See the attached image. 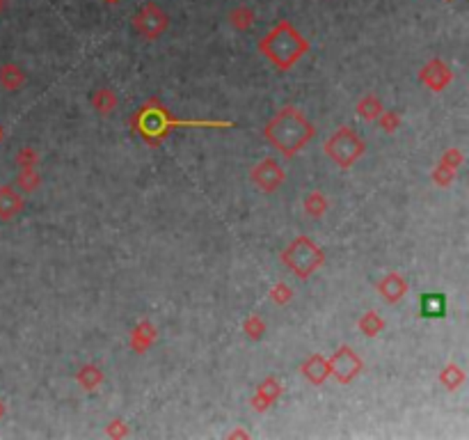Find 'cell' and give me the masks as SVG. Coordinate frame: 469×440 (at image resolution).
<instances>
[{
    "label": "cell",
    "instance_id": "5b68a950",
    "mask_svg": "<svg viewBox=\"0 0 469 440\" xmlns=\"http://www.w3.org/2000/svg\"><path fill=\"white\" fill-rule=\"evenodd\" d=\"M3 7H5V0H0V12H3Z\"/></svg>",
    "mask_w": 469,
    "mask_h": 440
},
{
    "label": "cell",
    "instance_id": "7a4b0ae2",
    "mask_svg": "<svg viewBox=\"0 0 469 440\" xmlns=\"http://www.w3.org/2000/svg\"><path fill=\"white\" fill-rule=\"evenodd\" d=\"M261 51H266L273 62H277L280 67H289L298 60V55H302V51H307V41L295 32L291 23L282 21L261 41Z\"/></svg>",
    "mask_w": 469,
    "mask_h": 440
},
{
    "label": "cell",
    "instance_id": "8992f818",
    "mask_svg": "<svg viewBox=\"0 0 469 440\" xmlns=\"http://www.w3.org/2000/svg\"><path fill=\"white\" fill-rule=\"evenodd\" d=\"M108 3H110V5H115V3H117V0H108Z\"/></svg>",
    "mask_w": 469,
    "mask_h": 440
},
{
    "label": "cell",
    "instance_id": "6da1fadb",
    "mask_svg": "<svg viewBox=\"0 0 469 440\" xmlns=\"http://www.w3.org/2000/svg\"><path fill=\"white\" fill-rule=\"evenodd\" d=\"M266 135L271 138V140L280 147L284 154H295L300 149L302 145L309 140L311 135V128L309 124L302 119V115L298 110H282L280 115H277L271 126L266 128Z\"/></svg>",
    "mask_w": 469,
    "mask_h": 440
},
{
    "label": "cell",
    "instance_id": "3957f363",
    "mask_svg": "<svg viewBox=\"0 0 469 440\" xmlns=\"http://www.w3.org/2000/svg\"><path fill=\"white\" fill-rule=\"evenodd\" d=\"M135 28L137 32H142L144 37H156V34H161L168 28V16H165L161 7H156L154 3H147L142 10L135 14Z\"/></svg>",
    "mask_w": 469,
    "mask_h": 440
},
{
    "label": "cell",
    "instance_id": "277c9868",
    "mask_svg": "<svg viewBox=\"0 0 469 440\" xmlns=\"http://www.w3.org/2000/svg\"><path fill=\"white\" fill-rule=\"evenodd\" d=\"M444 309H447V303H444V296H442V293H426L423 296L421 312L426 316H444Z\"/></svg>",
    "mask_w": 469,
    "mask_h": 440
}]
</instances>
